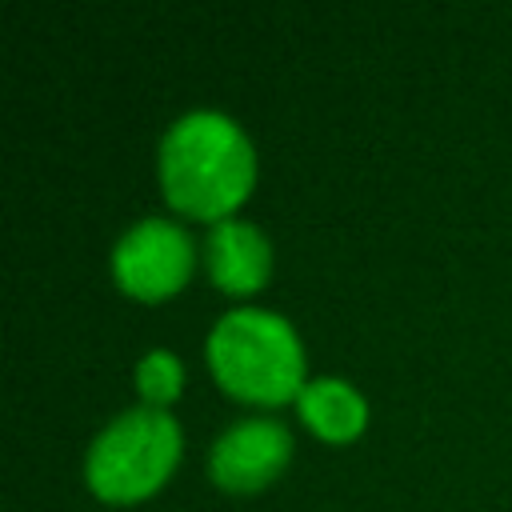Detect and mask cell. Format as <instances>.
Masks as SVG:
<instances>
[{
	"label": "cell",
	"instance_id": "obj_2",
	"mask_svg": "<svg viewBox=\"0 0 512 512\" xmlns=\"http://www.w3.org/2000/svg\"><path fill=\"white\" fill-rule=\"evenodd\" d=\"M208 368L224 392L248 404L276 408L296 400L304 380V348L296 328L268 308H232L208 332Z\"/></svg>",
	"mask_w": 512,
	"mask_h": 512
},
{
	"label": "cell",
	"instance_id": "obj_3",
	"mask_svg": "<svg viewBox=\"0 0 512 512\" xmlns=\"http://www.w3.org/2000/svg\"><path fill=\"white\" fill-rule=\"evenodd\" d=\"M184 448L176 416L164 408H128L112 416L84 456V480L88 488L108 504H128L152 496L176 468Z\"/></svg>",
	"mask_w": 512,
	"mask_h": 512
},
{
	"label": "cell",
	"instance_id": "obj_8",
	"mask_svg": "<svg viewBox=\"0 0 512 512\" xmlns=\"http://www.w3.org/2000/svg\"><path fill=\"white\" fill-rule=\"evenodd\" d=\"M136 388L148 408H168L184 388V364L168 348H152L136 360Z\"/></svg>",
	"mask_w": 512,
	"mask_h": 512
},
{
	"label": "cell",
	"instance_id": "obj_5",
	"mask_svg": "<svg viewBox=\"0 0 512 512\" xmlns=\"http://www.w3.org/2000/svg\"><path fill=\"white\" fill-rule=\"evenodd\" d=\"M292 460V432L272 416H244L228 424L208 448V472L228 492H256L272 484Z\"/></svg>",
	"mask_w": 512,
	"mask_h": 512
},
{
	"label": "cell",
	"instance_id": "obj_6",
	"mask_svg": "<svg viewBox=\"0 0 512 512\" xmlns=\"http://www.w3.org/2000/svg\"><path fill=\"white\" fill-rule=\"evenodd\" d=\"M204 268L212 276V284L220 292L232 296H248L256 288H264L268 272H272V244L268 236L252 224V220H216L204 236Z\"/></svg>",
	"mask_w": 512,
	"mask_h": 512
},
{
	"label": "cell",
	"instance_id": "obj_1",
	"mask_svg": "<svg viewBox=\"0 0 512 512\" xmlns=\"http://www.w3.org/2000/svg\"><path fill=\"white\" fill-rule=\"evenodd\" d=\"M164 200L196 220H228L256 184V148L244 128L216 112L192 108L172 120L156 152Z\"/></svg>",
	"mask_w": 512,
	"mask_h": 512
},
{
	"label": "cell",
	"instance_id": "obj_4",
	"mask_svg": "<svg viewBox=\"0 0 512 512\" xmlns=\"http://www.w3.org/2000/svg\"><path fill=\"white\" fill-rule=\"evenodd\" d=\"M196 264V244L184 224L164 216L136 220L112 248V276L136 300L176 296Z\"/></svg>",
	"mask_w": 512,
	"mask_h": 512
},
{
	"label": "cell",
	"instance_id": "obj_7",
	"mask_svg": "<svg viewBox=\"0 0 512 512\" xmlns=\"http://www.w3.org/2000/svg\"><path fill=\"white\" fill-rule=\"evenodd\" d=\"M296 412L320 440H332V444H344V440L360 436L364 424H368V400L340 376L308 380L296 396Z\"/></svg>",
	"mask_w": 512,
	"mask_h": 512
}]
</instances>
